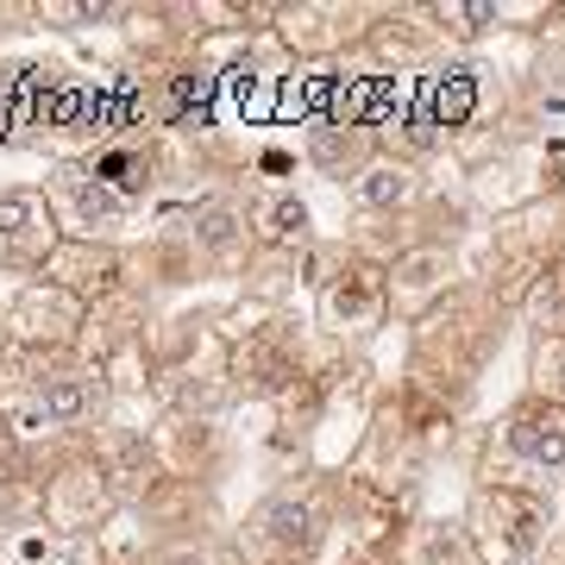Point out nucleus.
<instances>
[{"mask_svg": "<svg viewBox=\"0 0 565 565\" xmlns=\"http://www.w3.org/2000/svg\"><path fill=\"white\" fill-rule=\"evenodd\" d=\"M471 527H478V546L490 565H522L546 534V503L515 484H497L471 503Z\"/></svg>", "mask_w": 565, "mask_h": 565, "instance_id": "f257e3e1", "label": "nucleus"}, {"mask_svg": "<svg viewBox=\"0 0 565 565\" xmlns=\"http://www.w3.org/2000/svg\"><path fill=\"white\" fill-rule=\"evenodd\" d=\"M51 252V207L32 189L0 195V264H39Z\"/></svg>", "mask_w": 565, "mask_h": 565, "instance_id": "f03ea898", "label": "nucleus"}, {"mask_svg": "<svg viewBox=\"0 0 565 565\" xmlns=\"http://www.w3.org/2000/svg\"><path fill=\"white\" fill-rule=\"evenodd\" d=\"M503 452L527 471H559L565 465V415L559 408H522L503 422Z\"/></svg>", "mask_w": 565, "mask_h": 565, "instance_id": "7ed1b4c3", "label": "nucleus"}, {"mask_svg": "<svg viewBox=\"0 0 565 565\" xmlns=\"http://www.w3.org/2000/svg\"><path fill=\"white\" fill-rule=\"evenodd\" d=\"M252 541L289 559V553H308V546L321 541V527H315V509H308V503H296V497H277L270 509H258Z\"/></svg>", "mask_w": 565, "mask_h": 565, "instance_id": "20e7f679", "label": "nucleus"}, {"mask_svg": "<svg viewBox=\"0 0 565 565\" xmlns=\"http://www.w3.org/2000/svg\"><path fill=\"white\" fill-rule=\"evenodd\" d=\"M63 207H70V221L82 226V233H95V226H114L126 214V195L114 189L107 177H63Z\"/></svg>", "mask_w": 565, "mask_h": 565, "instance_id": "39448f33", "label": "nucleus"}, {"mask_svg": "<svg viewBox=\"0 0 565 565\" xmlns=\"http://www.w3.org/2000/svg\"><path fill=\"white\" fill-rule=\"evenodd\" d=\"M32 396H39V408H44V422H51V427L88 422V415H95V403H102V390L88 384V377H51V384H39Z\"/></svg>", "mask_w": 565, "mask_h": 565, "instance_id": "423d86ee", "label": "nucleus"}, {"mask_svg": "<svg viewBox=\"0 0 565 565\" xmlns=\"http://www.w3.org/2000/svg\"><path fill=\"white\" fill-rule=\"evenodd\" d=\"M408 565H478V553H471V541H465L459 527L427 522V527H415V541H408Z\"/></svg>", "mask_w": 565, "mask_h": 565, "instance_id": "0eeeda50", "label": "nucleus"}, {"mask_svg": "<svg viewBox=\"0 0 565 565\" xmlns=\"http://www.w3.org/2000/svg\"><path fill=\"white\" fill-rule=\"evenodd\" d=\"M327 321L333 327H371L377 321V282L364 277H345V282H333V296H327Z\"/></svg>", "mask_w": 565, "mask_h": 565, "instance_id": "6e6552de", "label": "nucleus"}, {"mask_svg": "<svg viewBox=\"0 0 565 565\" xmlns=\"http://www.w3.org/2000/svg\"><path fill=\"white\" fill-rule=\"evenodd\" d=\"M446 270H452L446 252H415V258H403V270H396V302L415 308L422 296H434V289L446 282Z\"/></svg>", "mask_w": 565, "mask_h": 565, "instance_id": "1a4fd4ad", "label": "nucleus"}, {"mask_svg": "<svg viewBox=\"0 0 565 565\" xmlns=\"http://www.w3.org/2000/svg\"><path fill=\"white\" fill-rule=\"evenodd\" d=\"M95 478H102V471H70V478L57 484L51 509H57V522H63V527H76V522H82V509H88V503L102 509V484H95Z\"/></svg>", "mask_w": 565, "mask_h": 565, "instance_id": "9d476101", "label": "nucleus"}, {"mask_svg": "<svg viewBox=\"0 0 565 565\" xmlns=\"http://www.w3.org/2000/svg\"><path fill=\"white\" fill-rule=\"evenodd\" d=\"M258 226H264V239H302L308 233V207L296 202V195H277V202H264Z\"/></svg>", "mask_w": 565, "mask_h": 565, "instance_id": "9b49d317", "label": "nucleus"}, {"mask_svg": "<svg viewBox=\"0 0 565 565\" xmlns=\"http://www.w3.org/2000/svg\"><path fill=\"white\" fill-rule=\"evenodd\" d=\"M359 195H364L371 207H390V202H403V195H408V170H390V163H377V170H364Z\"/></svg>", "mask_w": 565, "mask_h": 565, "instance_id": "f8f14e48", "label": "nucleus"}, {"mask_svg": "<svg viewBox=\"0 0 565 565\" xmlns=\"http://www.w3.org/2000/svg\"><path fill=\"white\" fill-rule=\"evenodd\" d=\"M534 371H541V390H553V396L565 403V340H559V345H546Z\"/></svg>", "mask_w": 565, "mask_h": 565, "instance_id": "ddd939ff", "label": "nucleus"}, {"mask_svg": "<svg viewBox=\"0 0 565 565\" xmlns=\"http://www.w3.org/2000/svg\"><path fill=\"white\" fill-rule=\"evenodd\" d=\"M226 239H233V214H226V207H207V214H202V245L221 252Z\"/></svg>", "mask_w": 565, "mask_h": 565, "instance_id": "4468645a", "label": "nucleus"}, {"mask_svg": "<svg viewBox=\"0 0 565 565\" xmlns=\"http://www.w3.org/2000/svg\"><path fill=\"white\" fill-rule=\"evenodd\" d=\"M170 565H207V559H202V553H177Z\"/></svg>", "mask_w": 565, "mask_h": 565, "instance_id": "2eb2a0df", "label": "nucleus"}]
</instances>
